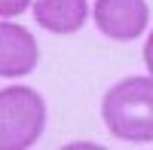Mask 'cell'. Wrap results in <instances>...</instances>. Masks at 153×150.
<instances>
[{"instance_id": "277c9868", "label": "cell", "mask_w": 153, "mask_h": 150, "mask_svg": "<svg viewBox=\"0 0 153 150\" xmlns=\"http://www.w3.org/2000/svg\"><path fill=\"white\" fill-rule=\"evenodd\" d=\"M40 61L34 34L16 22H0V77H25Z\"/></svg>"}, {"instance_id": "5b68a950", "label": "cell", "mask_w": 153, "mask_h": 150, "mask_svg": "<svg viewBox=\"0 0 153 150\" xmlns=\"http://www.w3.org/2000/svg\"><path fill=\"white\" fill-rule=\"evenodd\" d=\"M34 19L43 31L68 37L76 34L89 19V3L86 0H34Z\"/></svg>"}, {"instance_id": "7a4b0ae2", "label": "cell", "mask_w": 153, "mask_h": 150, "mask_svg": "<svg viewBox=\"0 0 153 150\" xmlns=\"http://www.w3.org/2000/svg\"><path fill=\"white\" fill-rule=\"evenodd\" d=\"M46 129V101L31 86L0 89V150H31Z\"/></svg>"}, {"instance_id": "3957f363", "label": "cell", "mask_w": 153, "mask_h": 150, "mask_svg": "<svg viewBox=\"0 0 153 150\" xmlns=\"http://www.w3.org/2000/svg\"><path fill=\"white\" fill-rule=\"evenodd\" d=\"M92 22L98 34L117 43H132L147 31L150 6L147 0H95Z\"/></svg>"}, {"instance_id": "6da1fadb", "label": "cell", "mask_w": 153, "mask_h": 150, "mask_svg": "<svg viewBox=\"0 0 153 150\" xmlns=\"http://www.w3.org/2000/svg\"><path fill=\"white\" fill-rule=\"evenodd\" d=\"M101 120L117 141H153V77H126L101 98Z\"/></svg>"}, {"instance_id": "52a82bcc", "label": "cell", "mask_w": 153, "mask_h": 150, "mask_svg": "<svg viewBox=\"0 0 153 150\" xmlns=\"http://www.w3.org/2000/svg\"><path fill=\"white\" fill-rule=\"evenodd\" d=\"M144 68H147V74L153 77V28H150V34H147V43H144Z\"/></svg>"}, {"instance_id": "8992f818", "label": "cell", "mask_w": 153, "mask_h": 150, "mask_svg": "<svg viewBox=\"0 0 153 150\" xmlns=\"http://www.w3.org/2000/svg\"><path fill=\"white\" fill-rule=\"evenodd\" d=\"M28 6H34V0H0V19H19Z\"/></svg>"}]
</instances>
